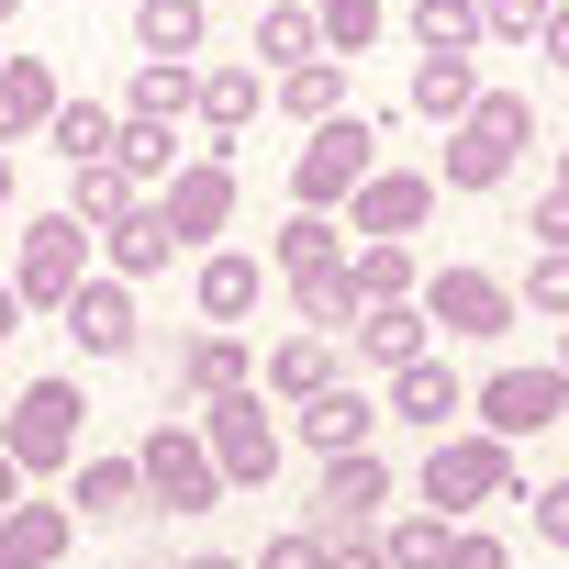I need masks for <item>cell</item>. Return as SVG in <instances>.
Listing matches in <instances>:
<instances>
[{
	"label": "cell",
	"mask_w": 569,
	"mask_h": 569,
	"mask_svg": "<svg viewBox=\"0 0 569 569\" xmlns=\"http://www.w3.org/2000/svg\"><path fill=\"white\" fill-rule=\"evenodd\" d=\"M190 101H201V68L146 57V68L123 79V101H112V112H123V123H168V134H179V123H190Z\"/></svg>",
	"instance_id": "obj_23"
},
{
	"label": "cell",
	"mask_w": 569,
	"mask_h": 569,
	"mask_svg": "<svg viewBox=\"0 0 569 569\" xmlns=\"http://www.w3.org/2000/svg\"><path fill=\"white\" fill-rule=\"evenodd\" d=\"M525 146H536V101H525V90H480L469 123H447L436 179H447V190H502V179L525 168Z\"/></svg>",
	"instance_id": "obj_1"
},
{
	"label": "cell",
	"mask_w": 569,
	"mask_h": 569,
	"mask_svg": "<svg viewBox=\"0 0 569 569\" xmlns=\"http://www.w3.org/2000/svg\"><path fill=\"white\" fill-rule=\"evenodd\" d=\"M547 369H558V380H569V325H558V358H547Z\"/></svg>",
	"instance_id": "obj_51"
},
{
	"label": "cell",
	"mask_w": 569,
	"mask_h": 569,
	"mask_svg": "<svg viewBox=\"0 0 569 569\" xmlns=\"http://www.w3.org/2000/svg\"><path fill=\"white\" fill-rule=\"evenodd\" d=\"M380 425H391V413H380V402H369L358 380H325L313 402H291V436H302L313 458H347V447H369Z\"/></svg>",
	"instance_id": "obj_16"
},
{
	"label": "cell",
	"mask_w": 569,
	"mask_h": 569,
	"mask_svg": "<svg viewBox=\"0 0 569 569\" xmlns=\"http://www.w3.org/2000/svg\"><path fill=\"white\" fill-rule=\"evenodd\" d=\"M380 513H391V469H380V447L325 458V480H313V536L347 547V536H380Z\"/></svg>",
	"instance_id": "obj_9"
},
{
	"label": "cell",
	"mask_w": 569,
	"mask_h": 569,
	"mask_svg": "<svg viewBox=\"0 0 569 569\" xmlns=\"http://www.w3.org/2000/svg\"><path fill=\"white\" fill-rule=\"evenodd\" d=\"M525 234H536V246H558V257H569V190H536V201H525Z\"/></svg>",
	"instance_id": "obj_43"
},
{
	"label": "cell",
	"mask_w": 569,
	"mask_h": 569,
	"mask_svg": "<svg viewBox=\"0 0 569 569\" xmlns=\"http://www.w3.org/2000/svg\"><path fill=\"white\" fill-rule=\"evenodd\" d=\"M369 168H380V123H369V112H336V123H313V146L291 157V212H347Z\"/></svg>",
	"instance_id": "obj_4"
},
{
	"label": "cell",
	"mask_w": 569,
	"mask_h": 569,
	"mask_svg": "<svg viewBox=\"0 0 569 569\" xmlns=\"http://www.w3.org/2000/svg\"><path fill=\"white\" fill-rule=\"evenodd\" d=\"M425 513H480V502H513V447L502 436H480V425H447V436H425Z\"/></svg>",
	"instance_id": "obj_2"
},
{
	"label": "cell",
	"mask_w": 569,
	"mask_h": 569,
	"mask_svg": "<svg viewBox=\"0 0 569 569\" xmlns=\"http://www.w3.org/2000/svg\"><path fill=\"white\" fill-rule=\"evenodd\" d=\"M525 525H536L547 547H569V480H536V491H525Z\"/></svg>",
	"instance_id": "obj_42"
},
{
	"label": "cell",
	"mask_w": 569,
	"mask_h": 569,
	"mask_svg": "<svg viewBox=\"0 0 569 569\" xmlns=\"http://www.w3.org/2000/svg\"><path fill=\"white\" fill-rule=\"evenodd\" d=\"M68 547H79V513H68V502H34V491H23L12 513H0V569H57Z\"/></svg>",
	"instance_id": "obj_20"
},
{
	"label": "cell",
	"mask_w": 569,
	"mask_h": 569,
	"mask_svg": "<svg viewBox=\"0 0 569 569\" xmlns=\"http://www.w3.org/2000/svg\"><path fill=\"white\" fill-rule=\"evenodd\" d=\"M179 569H246V558H212V547H201V558H179Z\"/></svg>",
	"instance_id": "obj_50"
},
{
	"label": "cell",
	"mask_w": 569,
	"mask_h": 569,
	"mask_svg": "<svg viewBox=\"0 0 569 569\" xmlns=\"http://www.w3.org/2000/svg\"><path fill=\"white\" fill-rule=\"evenodd\" d=\"M12 190H23V168H12V146H0V212H12Z\"/></svg>",
	"instance_id": "obj_48"
},
{
	"label": "cell",
	"mask_w": 569,
	"mask_h": 569,
	"mask_svg": "<svg viewBox=\"0 0 569 569\" xmlns=\"http://www.w3.org/2000/svg\"><path fill=\"white\" fill-rule=\"evenodd\" d=\"M325 380H347V347H336V336H279V347L257 358V391H268V402H313Z\"/></svg>",
	"instance_id": "obj_19"
},
{
	"label": "cell",
	"mask_w": 569,
	"mask_h": 569,
	"mask_svg": "<svg viewBox=\"0 0 569 569\" xmlns=\"http://www.w3.org/2000/svg\"><path fill=\"white\" fill-rule=\"evenodd\" d=\"M201 447H212L223 491H268V480H279V413H268V391L246 380V391L201 402Z\"/></svg>",
	"instance_id": "obj_5"
},
{
	"label": "cell",
	"mask_w": 569,
	"mask_h": 569,
	"mask_svg": "<svg viewBox=\"0 0 569 569\" xmlns=\"http://www.w3.org/2000/svg\"><path fill=\"white\" fill-rule=\"evenodd\" d=\"M12 502H23V469H12V458H0V513H12Z\"/></svg>",
	"instance_id": "obj_49"
},
{
	"label": "cell",
	"mask_w": 569,
	"mask_h": 569,
	"mask_svg": "<svg viewBox=\"0 0 569 569\" xmlns=\"http://www.w3.org/2000/svg\"><path fill=\"white\" fill-rule=\"evenodd\" d=\"M347 358H369L380 380H391V369H413V358H436L425 302H380V313H358V325H347Z\"/></svg>",
	"instance_id": "obj_18"
},
{
	"label": "cell",
	"mask_w": 569,
	"mask_h": 569,
	"mask_svg": "<svg viewBox=\"0 0 569 569\" xmlns=\"http://www.w3.org/2000/svg\"><path fill=\"white\" fill-rule=\"evenodd\" d=\"M536 46H547V68H569V0H547V23H536Z\"/></svg>",
	"instance_id": "obj_45"
},
{
	"label": "cell",
	"mask_w": 569,
	"mask_h": 569,
	"mask_svg": "<svg viewBox=\"0 0 569 569\" xmlns=\"http://www.w3.org/2000/svg\"><path fill=\"white\" fill-rule=\"evenodd\" d=\"M469 413H480V436L525 447V436H547V425L569 413V380H558V369H491V380L469 391Z\"/></svg>",
	"instance_id": "obj_12"
},
{
	"label": "cell",
	"mask_w": 569,
	"mask_h": 569,
	"mask_svg": "<svg viewBox=\"0 0 569 569\" xmlns=\"http://www.w3.org/2000/svg\"><path fill=\"white\" fill-rule=\"evenodd\" d=\"M90 279V223L57 201V212H34L23 223V257H12V302L23 313H68V291Z\"/></svg>",
	"instance_id": "obj_6"
},
{
	"label": "cell",
	"mask_w": 569,
	"mask_h": 569,
	"mask_svg": "<svg viewBox=\"0 0 569 569\" xmlns=\"http://www.w3.org/2000/svg\"><path fill=\"white\" fill-rule=\"evenodd\" d=\"M90 246L112 257V279H157V268L179 257V234H168V212H157V190H146V201H134V212H123L112 234H90Z\"/></svg>",
	"instance_id": "obj_24"
},
{
	"label": "cell",
	"mask_w": 569,
	"mask_h": 569,
	"mask_svg": "<svg viewBox=\"0 0 569 569\" xmlns=\"http://www.w3.org/2000/svg\"><path fill=\"white\" fill-rule=\"evenodd\" d=\"M402 34H413V57H480V46H491V34H480V0H413Z\"/></svg>",
	"instance_id": "obj_30"
},
{
	"label": "cell",
	"mask_w": 569,
	"mask_h": 569,
	"mask_svg": "<svg viewBox=\"0 0 569 569\" xmlns=\"http://www.w3.org/2000/svg\"><path fill=\"white\" fill-rule=\"evenodd\" d=\"M536 23H547V0H480V34L491 46H536Z\"/></svg>",
	"instance_id": "obj_40"
},
{
	"label": "cell",
	"mask_w": 569,
	"mask_h": 569,
	"mask_svg": "<svg viewBox=\"0 0 569 569\" xmlns=\"http://www.w3.org/2000/svg\"><path fill=\"white\" fill-rule=\"evenodd\" d=\"M134 502H146V469H134V458H79V469H68V513H79V525H123Z\"/></svg>",
	"instance_id": "obj_25"
},
{
	"label": "cell",
	"mask_w": 569,
	"mask_h": 569,
	"mask_svg": "<svg viewBox=\"0 0 569 569\" xmlns=\"http://www.w3.org/2000/svg\"><path fill=\"white\" fill-rule=\"evenodd\" d=\"M12 12H23V0H0V23H12Z\"/></svg>",
	"instance_id": "obj_53"
},
{
	"label": "cell",
	"mask_w": 569,
	"mask_h": 569,
	"mask_svg": "<svg viewBox=\"0 0 569 569\" xmlns=\"http://www.w3.org/2000/svg\"><path fill=\"white\" fill-rule=\"evenodd\" d=\"M246 569H325V536H313V525H291V536H268Z\"/></svg>",
	"instance_id": "obj_41"
},
{
	"label": "cell",
	"mask_w": 569,
	"mask_h": 569,
	"mask_svg": "<svg viewBox=\"0 0 569 569\" xmlns=\"http://www.w3.org/2000/svg\"><path fill=\"white\" fill-rule=\"evenodd\" d=\"M201 46H212V12H201V0H134V57L190 68Z\"/></svg>",
	"instance_id": "obj_26"
},
{
	"label": "cell",
	"mask_w": 569,
	"mask_h": 569,
	"mask_svg": "<svg viewBox=\"0 0 569 569\" xmlns=\"http://www.w3.org/2000/svg\"><path fill=\"white\" fill-rule=\"evenodd\" d=\"M246 380H257V347H246V336H212V325L179 336V358H168V391H179L190 413L223 402V391H246Z\"/></svg>",
	"instance_id": "obj_15"
},
{
	"label": "cell",
	"mask_w": 569,
	"mask_h": 569,
	"mask_svg": "<svg viewBox=\"0 0 569 569\" xmlns=\"http://www.w3.org/2000/svg\"><path fill=\"white\" fill-rule=\"evenodd\" d=\"M279 291H291V325H302V336H336V347H347V325H358L347 257H336V268H313V279H279Z\"/></svg>",
	"instance_id": "obj_28"
},
{
	"label": "cell",
	"mask_w": 569,
	"mask_h": 569,
	"mask_svg": "<svg viewBox=\"0 0 569 569\" xmlns=\"http://www.w3.org/2000/svg\"><path fill=\"white\" fill-rule=\"evenodd\" d=\"M513 313H558V325H569V257H558V246H536V257H525Z\"/></svg>",
	"instance_id": "obj_39"
},
{
	"label": "cell",
	"mask_w": 569,
	"mask_h": 569,
	"mask_svg": "<svg viewBox=\"0 0 569 569\" xmlns=\"http://www.w3.org/2000/svg\"><path fill=\"white\" fill-rule=\"evenodd\" d=\"M480 90H491V79H480L469 57H413V112H425V123H469Z\"/></svg>",
	"instance_id": "obj_32"
},
{
	"label": "cell",
	"mask_w": 569,
	"mask_h": 569,
	"mask_svg": "<svg viewBox=\"0 0 569 569\" xmlns=\"http://www.w3.org/2000/svg\"><path fill=\"white\" fill-rule=\"evenodd\" d=\"M157 212H168L179 257H201L212 234H234V157H179V168L157 179Z\"/></svg>",
	"instance_id": "obj_8"
},
{
	"label": "cell",
	"mask_w": 569,
	"mask_h": 569,
	"mask_svg": "<svg viewBox=\"0 0 569 569\" xmlns=\"http://www.w3.org/2000/svg\"><path fill=\"white\" fill-rule=\"evenodd\" d=\"M134 469H146V502H168V513H212V502H223V469H212L201 425H157V436L134 447Z\"/></svg>",
	"instance_id": "obj_10"
},
{
	"label": "cell",
	"mask_w": 569,
	"mask_h": 569,
	"mask_svg": "<svg viewBox=\"0 0 569 569\" xmlns=\"http://www.w3.org/2000/svg\"><path fill=\"white\" fill-rule=\"evenodd\" d=\"M380 23H391V0H313V34H325V57H369L380 46Z\"/></svg>",
	"instance_id": "obj_36"
},
{
	"label": "cell",
	"mask_w": 569,
	"mask_h": 569,
	"mask_svg": "<svg viewBox=\"0 0 569 569\" xmlns=\"http://www.w3.org/2000/svg\"><path fill=\"white\" fill-rule=\"evenodd\" d=\"M325 569H391V558H380V536H347V547H325Z\"/></svg>",
	"instance_id": "obj_46"
},
{
	"label": "cell",
	"mask_w": 569,
	"mask_h": 569,
	"mask_svg": "<svg viewBox=\"0 0 569 569\" xmlns=\"http://www.w3.org/2000/svg\"><path fill=\"white\" fill-rule=\"evenodd\" d=\"M558 190H569V146H558Z\"/></svg>",
	"instance_id": "obj_52"
},
{
	"label": "cell",
	"mask_w": 569,
	"mask_h": 569,
	"mask_svg": "<svg viewBox=\"0 0 569 569\" xmlns=\"http://www.w3.org/2000/svg\"><path fill=\"white\" fill-rule=\"evenodd\" d=\"M79 425H90L79 380H23L12 402H0V458H12L23 480H46V469H79Z\"/></svg>",
	"instance_id": "obj_3"
},
{
	"label": "cell",
	"mask_w": 569,
	"mask_h": 569,
	"mask_svg": "<svg viewBox=\"0 0 569 569\" xmlns=\"http://www.w3.org/2000/svg\"><path fill=\"white\" fill-rule=\"evenodd\" d=\"M347 291H358V313H380V302L425 291V268H413V246H347Z\"/></svg>",
	"instance_id": "obj_29"
},
{
	"label": "cell",
	"mask_w": 569,
	"mask_h": 569,
	"mask_svg": "<svg viewBox=\"0 0 569 569\" xmlns=\"http://www.w3.org/2000/svg\"><path fill=\"white\" fill-rule=\"evenodd\" d=\"M257 101H268V79H257L246 57H212V68H201V101H190V123L212 134L201 157H223V146H246V123H257Z\"/></svg>",
	"instance_id": "obj_17"
},
{
	"label": "cell",
	"mask_w": 569,
	"mask_h": 569,
	"mask_svg": "<svg viewBox=\"0 0 569 569\" xmlns=\"http://www.w3.org/2000/svg\"><path fill=\"white\" fill-rule=\"evenodd\" d=\"M268 101L291 112L302 134H313V123H336V112H347V57H313V68H279V90H268Z\"/></svg>",
	"instance_id": "obj_31"
},
{
	"label": "cell",
	"mask_w": 569,
	"mask_h": 569,
	"mask_svg": "<svg viewBox=\"0 0 569 569\" xmlns=\"http://www.w3.org/2000/svg\"><path fill=\"white\" fill-rule=\"evenodd\" d=\"M57 325L79 336V358H134V347H146V313H134V279H112V268H90V279H79Z\"/></svg>",
	"instance_id": "obj_13"
},
{
	"label": "cell",
	"mask_w": 569,
	"mask_h": 569,
	"mask_svg": "<svg viewBox=\"0 0 569 569\" xmlns=\"http://www.w3.org/2000/svg\"><path fill=\"white\" fill-rule=\"evenodd\" d=\"M447 547H458L447 513H402V525H380V558H391V569H447Z\"/></svg>",
	"instance_id": "obj_37"
},
{
	"label": "cell",
	"mask_w": 569,
	"mask_h": 569,
	"mask_svg": "<svg viewBox=\"0 0 569 569\" xmlns=\"http://www.w3.org/2000/svg\"><path fill=\"white\" fill-rule=\"evenodd\" d=\"M57 101H68V90H57V68H46V57H0V146L46 134V123H57Z\"/></svg>",
	"instance_id": "obj_22"
},
{
	"label": "cell",
	"mask_w": 569,
	"mask_h": 569,
	"mask_svg": "<svg viewBox=\"0 0 569 569\" xmlns=\"http://www.w3.org/2000/svg\"><path fill=\"white\" fill-rule=\"evenodd\" d=\"M112 134H123V112H112V101H57V123H46V146H57L68 168L112 157Z\"/></svg>",
	"instance_id": "obj_35"
},
{
	"label": "cell",
	"mask_w": 569,
	"mask_h": 569,
	"mask_svg": "<svg viewBox=\"0 0 569 569\" xmlns=\"http://www.w3.org/2000/svg\"><path fill=\"white\" fill-rule=\"evenodd\" d=\"M336 257H347V223H336V212H291V223L268 234V279H313V268H336Z\"/></svg>",
	"instance_id": "obj_27"
},
{
	"label": "cell",
	"mask_w": 569,
	"mask_h": 569,
	"mask_svg": "<svg viewBox=\"0 0 569 569\" xmlns=\"http://www.w3.org/2000/svg\"><path fill=\"white\" fill-rule=\"evenodd\" d=\"M425 223H436V179L425 168H369L358 201H347V234L358 246H413Z\"/></svg>",
	"instance_id": "obj_11"
},
{
	"label": "cell",
	"mask_w": 569,
	"mask_h": 569,
	"mask_svg": "<svg viewBox=\"0 0 569 569\" xmlns=\"http://www.w3.org/2000/svg\"><path fill=\"white\" fill-rule=\"evenodd\" d=\"M190 302H201V325H212V336H234V325L268 302V257H246V246H201Z\"/></svg>",
	"instance_id": "obj_14"
},
{
	"label": "cell",
	"mask_w": 569,
	"mask_h": 569,
	"mask_svg": "<svg viewBox=\"0 0 569 569\" xmlns=\"http://www.w3.org/2000/svg\"><path fill=\"white\" fill-rule=\"evenodd\" d=\"M380 413H402V425H425V436H447L458 413H469V380L447 369V358H413V369H391V402Z\"/></svg>",
	"instance_id": "obj_21"
},
{
	"label": "cell",
	"mask_w": 569,
	"mask_h": 569,
	"mask_svg": "<svg viewBox=\"0 0 569 569\" xmlns=\"http://www.w3.org/2000/svg\"><path fill=\"white\" fill-rule=\"evenodd\" d=\"M447 569H513V547H502L491 525H458V547H447Z\"/></svg>",
	"instance_id": "obj_44"
},
{
	"label": "cell",
	"mask_w": 569,
	"mask_h": 569,
	"mask_svg": "<svg viewBox=\"0 0 569 569\" xmlns=\"http://www.w3.org/2000/svg\"><path fill=\"white\" fill-rule=\"evenodd\" d=\"M134 201H146V190H134V179H123L112 157H90V168H68V212H79L90 234H112V223H123Z\"/></svg>",
	"instance_id": "obj_33"
},
{
	"label": "cell",
	"mask_w": 569,
	"mask_h": 569,
	"mask_svg": "<svg viewBox=\"0 0 569 569\" xmlns=\"http://www.w3.org/2000/svg\"><path fill=\"white\" fill-rule=\"evenodd\" d=\"M23 336V302H12V279H0V347H12Z\"/></svg>",
	"instance_id": "obj_47"
},
{
	"label": "cell",
	"mask_w": 569,
	"mask_h": 569,
	"mask_svg": "<svg viewBox=\"0 0 569 569\" xmlns=\"http://www.w3.org/2000/svg\"><path fill=\"white\" fill-rule=\"evenodd\" d=\"M413 302H425V325H436V336H469V347H491V336H513V325H525V313H513V279H502V268H469V257H458V268H436Z\"/></svg>",
	"instance_id": "obj_7"
},
{
	"label": "cell",
	"mask_w": 569,
	"mask_h": 569,
	"mask_svg": "<svg viewBox=\"0 0 569 569\" xmlns=\"http://www.w3.org/2000/svg\"><path fill=\"white\" fill-rule=\"evenodd\" d=\"M168 146H179V134H168V123H123V134H112V168H123V179H134V190H157V179H168V168H179V157H168Z\"/></svg>",
	"instance_id": "obj_38"
},
{
	"label": "cell",
	"mask_w": 569,
	"mask_h": 569,
	"mask_svg": "<svg viewBox=\"0 0 569 569\" xmlns=\"http://www.w3.org/2000/svg\"><path fill=\"white\" fill-rule=\"evenodd\" d=\"M257 57H268V68H313V57H325L313 0H268V12H257Z\"/></svg>",
	"instance_id": "obj_34"
}]
</instances>
